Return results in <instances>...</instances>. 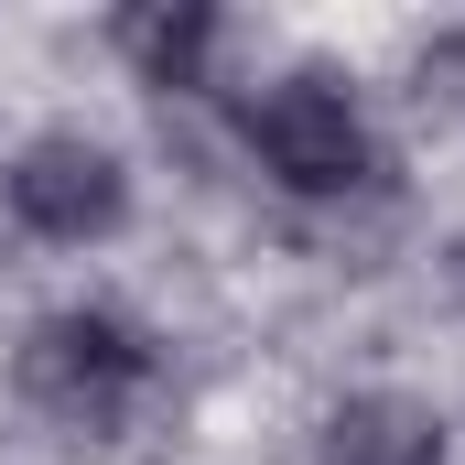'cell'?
<instances>
[{
	"instance_id": "3",
	"label": "cell",
	"mask_w": 465,
	"mask_h": 465,
	"mask_svg": "<svg viewBox=\"0 0 465 465\" xmlns=\"http://www.w3.org/2000/svg\"><path fill=\"white\" fill-rule=\"evenodd\" d=\"M11 206H22V228H44V238H109L119 206H130V173H119L109 141L54 130V141H33L11 163Z\"/></svg>"
},
{
	"instance_id": "4",
	"label": "cell",
	"mask_w": 465,
	"mask_h": 465,
	"mask_svg": "<svg viewBox=\"0 0 465 465\" xmlns=\"http://www.w3.org/2000/svg\"><path fill=\"white\" fill-rule=\"evenodd\" d=\"M325 465H444V422L401 390H368L325 422Z\"/></svg>"
},
{
	"instance_id": "5",
	"label": "cell",
	"mask_w": 465,
	"mask_h": 465,
	"mask_svg": "<svg viewBox=\"0 0 465 465\" xmlns=\"http://www.w3.org/2000/svg\"><path fill=\"white\" fill-rule=\"evenodd\" d=\"M119 44L141 54V76H152V87H195V76H206V44H217V11H195V0H173V11H163V0H152V11H130V22H119Z\"/></svg>"
},
{
	"instance_id": "2",
	"label": "cell",
	"mask_w": 465,
	"mask_h": 465,
	"mask_svg": "<svg viewBox=\"0 0 465 465\" xmlns=\"http://www.w3.org/2000/svg\"><path fill=\"white\" fill-rule=\"evenodd\" d=\"M141 379H152V347H141L119 314H54V325H33V347H22V390H33L44 411H65V422H119V411L141 401Z\"/></svg>"
},
{
	"instance_id": "1",
	"label": "cell",
	"mask_w": 465,
	"mask_h": 465,
	"mask_svg": "<svg viewBox=\"0 0 465 465\" xmlns=\"http://www.w3.org/2000/svg\"><path fill=\"white\" fill-rule=\"evenodd\" d=\"M249 141H260V163L292 184V195H357L368 173H379V152H368V119L336 76H282L260 109H249Z\"/></svg>"
}]
</instances>
